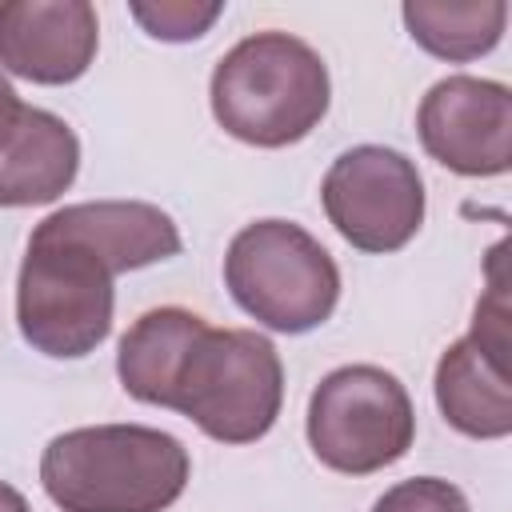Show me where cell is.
I'll return each instance as SVG.
<instances>
[{
  "label": "cell",
  "instance_id": "obj_17",
  "mask_svg": "<svg viewBox=\"0 0 512 512\" xmlns=\"http://www.w3.org/2000/svg\"><path fill=\"white\" fill-rule=\"evenodd\" d=\"M20 112H24V100L16 96V88H12V80L0 72V144L8 140V132L16 128V120H20Z\"/></svg>",
  "mask_w": 512,
  "mask_h": 512
},
{
  "label": "cell",
  "instance_id": "obj_5",
  "mask_svg": "<svg viewBox=\"0 0 512 512\" xmlns=\"http://www.w3.org/2000/svg\"><path fill=\"white\" fill-rule=\"evenodd\" d=\"M224 284L256 324L288 336L320 328L340 300L332 252L292 220L240 228L224 252Z\"/></svg>",
  "mask_w": 512,
  "mask_h": 512
},
{
  "label": "cell",
  "instance_id": "obj_16",
  "mask_svg": "<svg viewBox=\"0 0 512 512\" xmlns=\"http://www.w3.org/2000/svg\"><path fill=\"white\" fill-rule=\"evenodd\" d=\"M372 512H472V508L456 484L440 476H412V480L392 484L372 504Z\"/></svg>",
  "mask_w": 512,
  "mask_h": 512
},
{
  "label": "cell",
  "instance_id": "obj_12",
  "mask_svg": "<svg viewBox=\"0 0 512 512\" xmlns=\"http://www.w3.org/2000/svg\"><path fill=\"white\" fill-rule=\"evenodd\" d=\"M80 172L76 132L48 108L24 104L16 128L0 144V208H32L60 200Z\"/></svg>",
  "mask_w": 512,
  "mask_h": 512
},
{
  "label": "cell",
  "instance_id": "obj_3",
  "mask_svg": "<svg viewBox=\"0 0 512 512\" xmlns=\"http://www.w3.org/2000/svg\"><path fill=\"white\" fill-rule=\"evenodd\" d=\"M280 404L284 364L276 344L252 328H212L208 320L184 344L160 400L220 444L260 440Z\"/></svg>",
  "mask_w": 512,
  "mask_h": 512
},
{
  "label": "cell",
  "instance_id": "obj_4",
  "mask_svg": "<svg viewBox=\"0 0 512 512\" xmlns=\"http://www.w3.org/2000/svg\"><path fill=\"white\" fill-rule=\"evenodd\" d=\"M112 308L116 272L108 260L88 244L36 224L16 276L20 336L52 360H80L108 340Z\"/></svg>",
  "mask_w": 512,
  "mask_h": 512
},
{
  "label": "cell",
  "instance_id": "obj_13",
  "mask_svg": "<svg viewBox=\"0 0 512 512\" xmlns=\"http://www.w3.org/2000/svg\"><path fill=\"white\" fill-rule=\"evenodd\" d=\"M408 36L436 60L468 64L488 56L508 24L504 0H408L400 8Z\"/></svg>",
  "mask_w": 512,
  "mask_h": 512
},
{
  "label": "cell",
  "instance_id": "obj_11",
  "mask_svg": "<svg viewBox=\"0 0 512 512\" xmlns=\"http://www.w3.org/2000/svg\"><path fill=\"white\" fill-rule=\"evenodd\" d=\"M44 228L72 236L100 252L108 268L136 272L160 260H172L180 252V228L176 220L148 204V200H84V204H64L52 216L40 220Z\"/></svg>",
  "mask_w": 512,
  "mask_h": 512
},
{
  "label": "cell",
  "instance_id": "obj_10",
  "mask_svg": "<svg viewBox=\"0 0 512 512\" xmlns=\"http://www.w3.org/2000/svg\"><path fill=\"white\" fill-rule=\"evenodd\" d=\"M100 48V20L88 0H4L0 68L32 84L80 80Z\"/></svg>",
  "mask_w": 512,
  "mask_h": 512
},
{
  "label": "cell",
  "instance_id": "obj_8",
  "mask_svg": "<svg viewBox=\"0 0 512 512\" xmlns=\"http://www.w3.org/2000/svg\"><path fill=\"white\" fill-rule=\"evenodd\" d=\"M424 152L456 176H504L512 168V92L484 76L436 80L416 112Z\"/></svg>",
  "mask_w": 512,
  "mask_h": 512
},
{
  "label": "cell",
  "instance_id": "obj_14",
  "mask_svg": "<svg viewBox=\"0 0 512 512\" xmlns=\"http://www.w3.org/2000/svg\"><path fill=\"white\" fill-rule=\"evenodd\" d=\"M204 324V316L164 304L144 312L124 336H120V352H116V376L124 384V392L140 404L160 408L168 376L184 352V344L192 340V332Z\"/></svg>",
  "mask_w": 512,
  "mask_h": 512
},
{
  "label": "cell",
  "instance_id": "obj_9",
  "mask_svg": "<svg viewBox=\"0 0 512 512\" xmlns=\"http://www.w3.org/2000/svg\"><path fill=\"white\" fill-rule=\"evenodd\" d=\"M432 388L444 420L456 432L472 440H504L512 432L508 300L500 284H492L476 304L472 332L444 348Z\"/></svg>",
  "mask_w": 512,
  "mask_h": 512
},
{
  "label": "cell",
  "instance_id": "obj_18",
  "mask_svg": "<svg viewBox=\"0 0 512 512\" xmlns=\"http://www.w3.org/2000/svg\"><path fill=\"white\" fill-rule=\"evenodd\" d=\"M0 512H32V508H28V500H24L12 484L0 480Z\"/></svg>",
  "mask_w": 512,
  "mask_h": 512
},
{
  "label": "cell",
  "instance_id": "obj_2",
  "mask_svg": "<svg viewBox=\"0 0 512 512\" xmlns=\"http://www.w3.org/2000/svg\"><path fill=\"white\" fill-rule=\"evenodd\" d=\"M216 124L252 148H288L328 112L332 80L312 44L292 32H252L232 44L208 84Z\"/></svg>",
  "mask_w": 512,
  "mask_h": 512
},
{
  "label": "cell",
  "instance_id": "obj_6",
  "mask_svg": "<svg viewBox=\"0 0 512 512\" xmlns=\"http://www.w3.org/2000/svg\"><path fill=\"white\" fill-rule=\"evenodd\" d=\"M416 440L408 388L376 364L332 368L308 400V444L344 476H372L396 464Z\"/></svg>",
  "mask_w": 512,
  "mask_h": 512
},
{
  "label": "cell",
  "instance_id": "obj_15",
  "mask_svg": "<svg viewBox=\"0 0 512 512\" xmlns=\"http://www.w3.org/2000/svg\"><path fill=\"white\" fill-rule=\"evenodd\" d=\"M132 20L152 36V40H164V44H188V40H200L224 12L220 0H132L128 4Z\"/></svg>",
  "mask_w": 512,
  "mask_h": 512
},
{
  "label": "cell",
  "instance_id": "obj_1",
  "mask_svg": "<svg viewBox=\"0 0 512 512\" xmlns=\"http://www.w3.org/2000/svg\"><path fill=\"white\" fill-rule=\"evenodd\" d=\"M188 448L148 424H88L48 440L40 484L60 512H164L180 500Z\"/></svg>",
  "mask_w": 512,
  "mask_h": 512
},
{
  "label": "cell",
  "instance_id": "obj_7",
  "mask_svg": "<svg viewBox=\"0 0 512 512\" xmlns=\"http://www.w3.org/2000/svg\"><path fill=\"white\" fill-rule=\"evenodd\" d=\"M328 224L360 252H400L424 224V180L416 164L384 144H356L332 160L320 184Z\"/></svg>",
  "mask_w": 512,
  "mask_h": 512
}]
</instances>
